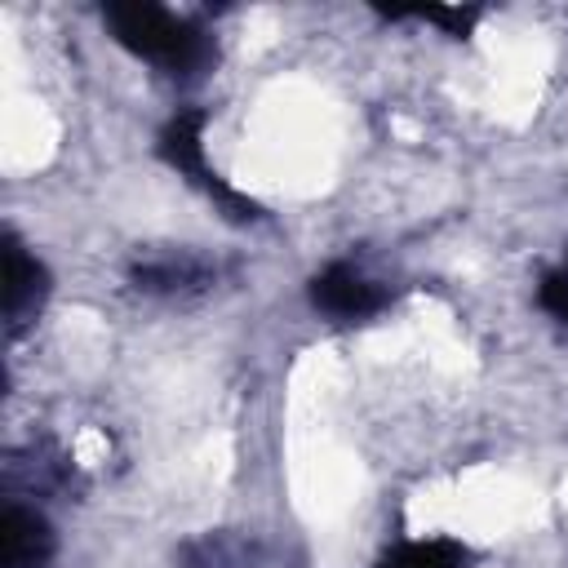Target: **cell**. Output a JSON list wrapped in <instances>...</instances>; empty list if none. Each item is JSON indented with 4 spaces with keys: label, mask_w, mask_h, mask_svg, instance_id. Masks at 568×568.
<instances>
[{
    "label": "cell",
    "mask_w": 568,
    "mask_h": 568,
    "mask_svg": "<svg viewBox=\"0 0 568 568\" xmlns=\"http://www.w3.org/2000/svg\"><path fill=\"white\" fill-rule=\"evenodd\" d=\"M102 18H106L111 36H115L129 53H138V58L164 67L169 75H195V71H204L209 58H213L209 36H204L195 22H186V18H178V13L160 9V4H146V0H115V4L102 9Z\"/></svg>",
    "instance_id": "cell-1"
},
{
    "label": "cell",
    "mask_w": 568,
    "mask_h": 568,
    "mask_svg": "<svg viewBox=\"0 0 568 568\" xmlns=\"http://www.w3.org/2000/svg\"><path fill=\"white\" fill-rule=\"evenodd\" d=\"M160 155H164V164H173L178 173H186L195 186H204V191L217 200V209H226L235 222L262 217V209H257L248 195H240L235 186H226V182L204 164V111H178V115L160 129Z\"/></svg>",
    "instance_id": "cell-2"
},
{
    "label": "cell",
    "mask_w": 568,
    "mask_h": 568,
    "mask_svg": "<svg viewBox=\"0 0 568 568\" xmlns=\"http://www.w3.org/2000/svg\"><path fill=\"white\" fill-rule=\"evenodd\" d=\"M49 297V271L44 262H36V253H27V244L4 231V324L9 333H22L36 311Z\"/></svg>",
    "instance_id": "cell-3"
},
{
    "label": "cell",
    "mask_w": 568,
    "mask_h": 568,
    "mask_svg": "<svg viewBox=\"0 0 568 568\" xmlns=\"http://www.w3.org/2000/svg\"><path fill=\"white\" fill-rule=\"evenodd\" d=\"M382 302H386V288L346 262H333L311 280V306L333 320H364V315L382 311Z\"/></svg>",
    "instance_id": "cell-4"
},
{
    "label": "cell",
    "mask_w": 568,
    "mask_h": 568,
    "mask_svg": "<svg viewBox=\"0 0 568 568\" xmlns=\"http://www.w3.org/2000/svg\"><path fill=\"white\" fill-rule=\"evenodd\" d=\"M0 537H4V568H49L53 559V528L40 510L9 501L0 515Z\"/></svg>",
    "instance_id": "cell-5"
},
{
    "label": "cell",
    "mask_w": 568,
    "mask_h": 568,
    "mask_svg": "<svg viewBox=\"0 0 568 568\" xmlns=\"http://www.w3.org/2000/svg\"><path fill=\"white\" fill-rule=\"evenodd\" d=\"M204 280H209V266L200 257H191V253H164V257H151V262L133 266V284L151 288V293L191 288V284H204Z\"/></svg>",
    "instance_id": "cell-6"
},
{
    "label": "cell",
    "mask_w": 568,
    "mask_h": 568,
    "mask_svg": "<svg viewBox=\"0 0 568 568\" xmlns=\"http://www.w3.org/2000/svg\"><path fill=\"white\" fill-rule=\"evenodd\" d=\"M466 546L435 537V541H404L377 559V568H466Z\"/></svg>",
    "instance_id": "cell-7"
},
{
    "label": "cell",
    "mask_w": 568,
    "mask_h": 568,
    "mask_svg": "<svg viewBox=\"0 0 568 568\" xmlns=\"http://www.w3.org/2000/svg\"><path fill=\"white\" fill-rule=\"evenodd\" d=\"M537 302H541V311H550L555 320H564V324H568V262H564V266H555V271L541 280Z\"/></svg>",
    "instance_id": "cell-8"
},
{
    "label": "cell",
    "mask_w": 568,
    "mask_h": 568,
    "mask_svg": "<svg viewBox=\"0 0 568 568\" xmlns=\"http://www.w3.org/2000/svg\"><path fill=\"white\" fill-rule=\"evenodd\" d=\"M417 18H426V22H435V27H444L448 36H470V27L479 22V9H444V4H435V9H417Z\"/></svg>",
    "instance_id": "cell-9"
}]
</instances>
